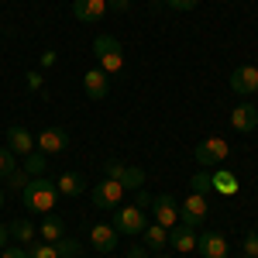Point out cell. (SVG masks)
<instances>
[{
    "instance_id": "obj_16",
    "label": "cell",
    "mask_w": 258,
    "mask_h": 258,
    "mask_svg": "<svg viewBox=\"0 0 258 258\" xmlns=\"http://www.w3.org/2000/svg\"><path fill=\"white\" fill-rule=\"evenodd\" d=\"M90 182L80 176V172H62L55 179V189H59V197H83V189H86Z\"/></svg>"
},
{
    "instance_id": "obj_20",
    "label": "cell",
    "mask_w": 258,
    "mask_h": 258,
    "mask_svg": "<svg viewBox=\"0 0 258 258\" xmlns=\"http://www.w3.org/2000/svg\"><path fill=\"white\" fill-rule=\"evenodd\" d=\"M7 231H11V238H14V241H24V244H31V241H35V234H38V231H35V224H31L28 217H18L11 227H7Z\"/></svg>"
},
{
    "instance_id": "obj_21",
    "label": "cell",
    "mask_w": 258,
    "mask_h": 258,
    "mask_svg": "<svg viewBox=\"0 0 258 258\" xmlns=\"http://www.w3.org/2000/svg\"><path fill=\"white\" fill-rule=\"evenodd\" d=\"M45 165H48V155H45V152H28V155H24V172L31 179L45 176Z\"/></svg>"
},
{
    "instance_id": "obj_11",
    "label": "cell",
    "mask_w": 258,
    "mask_h": 258,
    "mask_svg": "<svg viewBox=\"0 0 258 258\" xmlns=\"http://www.w3.org/2000/svg\"><path fill=\"white\" fill-rule=\"evenodd\" d=\"M73 14L83 24H97L107 14V0H73Z\"/></svg>"
},
{
    "instance_id": "obj_15",
    "label": "cell",
    "mask_w": 258,
    "mask_h": 258,
    "mask_svg": "<svg viewBox=\"0 0 258 258\" xmlns=\"http://www.w3.org/2000/svg\"><path fill=\"white\" fill-rule=\"evenodd\" d=\"M197 251L203 258H227V241L224 234H203L197 238Z\"/></svg>"
},
{
    "instance_id": "obj_32",
    "label": "cell",
    "mask_w": 258,
    "mask_h": 258,
    "mask_svg": "<svg viewBox=\"0 0 258 258\" xmlns=\"http://www.w3.org/2000/svg\"><path fill=\"white\" fill-rule=\"evenodd\" d=\"M103 172H107V179H117V182H120V176H124V165H120V162H114V159H107Z\"/></svg>"
},
{
    "instance_id": "obj_1",
    "label": "cell",
    "mask_w": 258,
    "mask_h": 258,
    "mask_svg": "<svg viewBox=\"0 0 258 258\" xmlns=\"http://www.w3.org/2000/svg\"><path fill=\"white\" fill-rule=\"evenodd\" d=\"M21 203H24V210L28 214H52L55 210V197H59V189H55V182L52 179H45V176H35V179H28V186L18 193Z\"/></svg>"
},
{
    "instance_id": "obj_28",
    "label": "cell",
    "mask_w": 258,
    "mask_h": 258,
    "mask_svg": "<svg viewBox=\"0 0 258 258\" xmlns=\"http://www.w3.org/2000/svg\"><path fill=\"white\" fill-rule=\"evenodd\" d=\"M55 251H59V258H76L80 255V241L62 238V241H55Z\"/></svg>"
},
{
    "instance_id": "obj_12",
    "label": "cell",
    "mask_w": 258,
    "mask_h": 258,
    "mask_svg": "<svg viewBox=\"0 0 258 258\" xmlns=\"http://www.w3.org/2000/svg\"><path fill=\"white\" fill-rule=\"evenodd\" d=\"M4 135H7V148H11L18 159H24L28 152H35V138H31L28 127H18V124H14V127H7Z\"/></svg>"
},
{
    "instance_id": "obj_25",
    "label": "cell",
    "mask_w": 258,
    "mask_h": 258,
    "mask_svg": "<svg viewBox=\"0 0 258 258\" xmlns=\"http://www.w3.org/2000/svg\"><path fill=\"white\" fill-rule=\"evenodd\" d=\"M100 69H103L107 76H117L120 69H124V52H114V55H103V59H100Z\"/></svg>"
},
{
    "instance_id": "obj_24",
    "label": "cell",
    "mask_w": 258,
    "mask_h": 258,
    "mask_svg": "<svg viewBox=\"0 0 258 258\" xmlns=\"http://www.w3.org/2000/svg\"><path fill=\"white\" fill-rule=\"evenodd\" d=\"M28 258H59V251H55V244H48V241H31V244H28Z\"/></svg>"
},
{
    "instance_id": "obj_3",
    "label": "cell",
    "mask_w": 258,
    "mask_h": 258,
    "mask_svg": "<svg viewBox=\"0 0 258 258\" xmlns=\"http://www.w3.org/2000/svg\"><path fill=\"white\" fill-rule=\"evenodd\" d=\"M124 193H127V189L120 186L117 179H103V182H97V186H90V200H93L97 210H117Z\"/></svg>"
},
{
    "instance_id": "obj_22",
    "label": "cell",
    "mask_w": 258,
    "mask_h": 258,
    "mask_svg": "<svg viewBox=\"0 0 258 258\" xmlns=\"http://www.w3.org/2000/svg\"><path fill=\"white\" fill-rule=\"evenodd\" d=\"M114 52H120V41L114 38V35H100V38L93 41V55H97V62L103 59V55H114Z\"/></svg>"
},
{
    "instance_id": "obj_6",
    "label": "cell",
    "mask_w": 258,
    "mask_h": 258,
    "mask_svg": "<svg viewBox=\"0 0 258 258\" xmlns=\"http://www.w3.org/2000/svg\"><path fill=\"white\" fill-rule=\"evenodd\" d=\"M152 214H155V224L162 227H176L179 224V203L172 193H162V197L152 200Z\"/></svg>"
},
{
    "instance_id": "obj_35",
    "label": "cell",
    "mask_w": 258,
    "mask_h": 258,
    "mask_svg": "<svg viewBox=\"0 0 258 258\" xmlns=\"http://www.w3.org/2000/svg\"><path fill=\"white\" fill-rule=\"evenodd\" d=\"M127 258H152V255H148V248H145V244H135V248L127 251Z\"/></svg>"
},
{
    "instance_id": "obj_14",
    "label": "cell",
    "mask_w": 258,
    "mask_h": 258,
    "mask_svg": "<svg viewBox=\"0 0 258 258\" xmlns=\"http://www.w3.org/2000/svg\"><path fill=\"white\" fill-rule=\"evenodd\" d=\"M169 248H176V251H193V248H197V227H186V224L169 227Z\"/></svg>"
},
{
    "instance_id": "obj_5",
    "label": "cell",
    "mask_w": 258,
    "mask_h": 258,
    "mask_svg": "<svg viewBox=\"0 0 258 258\" xmlns=\"http://www.w3.org/2000/svg\"><path fill=\"white\" fill-rule=\"evenodd\" d=\"M231 155V148H227V141L224 138H203L197 145V152H193V159L203 165V169H214V165H224V159Z\"/></svg>"
},
{
    "instance_id": "obj_17",
    "label": "cell",
    "mask_w": 258,
    "mask_h": 258,
    "mask_svg": "<svg viewBox=\"0 0 258 258\" xmlns=\"http://www.w3.org/2000/svg\"><path fill=\"white\" fill-rule=\"evenodd\" d=\"M141 238H145V248L148 251H165V244H169V227H162V224H148L145 231H141Z\"/></svg>"
},
{
    "instance_id": "obj_37",
    "label": "cell",
    "mask_w": 258,
    "mask_h": 258,
    "mask_svg": "<svg viewBox=\"0 0 258 258\" xmlns=\"http://www.w3.org/2000/svg\"><path fill=\"white\" fill-rule=\"evenodd\" d=\"M107 7H114V11H127L131 0H107Z\"/></svg>"
},
{
    "instance_id": "obj_39",
    "label": "cell",
    "mask_w": 258,
    "mask_h": 258,
    "mask_svg": "<svg viewBox=\"0 0 258 258\" xmlns=\"http://www.w3.org/2000/svg\"><path fill=\"white\" fill-rule=\"evenodd\" d=\"M0 207H4V189H0Z\"/></svg>"
},
{
    "instance_id": "obj_33",
    "label": "cell",
    "mask_w": 258,
    "mask_h": 258,
    "mask_svg": "<svg viewBox=\"0 0 258 258\" xmlns=\"http://www.w3.org/2000/svg\"><path fill=\"white\" fill-rule=\"evenodd\" d=\"M152 193H145V189H135V207H138V210H145V207H152Z\"/></svg>"
},
{
    "instance_id": "obj_41",
    "label": "cell",
    "mask_w": 258,
    "mask_h": 258,
    "mask_svg": "<svg viewBox=\"0 0 258 258\" xmlns=\"http://www.w3.org/2000/svg\"><path fill=\"white\" fill-rule=\"evenodd\" d=\"M255 234H258V224H255Z\"/></svg>"
},
{
    "instance_id": "obj_9",
    "label": "cell",
    "mask_w": 258,
    "mask_h": 258,
    "mask_svg": "<svg viewBox=\"0 0 258 258\" xmlns=\"http://www.w3.org/2000/svg\"><path fill=\"white\" fill-rule=\"evenodd\" d=\"M35 145H38V152H45V155H59V152L69 148V135L62 127H45L38 138H35Z\"/></svg>"
},
{
    "instance_id": "obj_2",
    "label": "cell",
    "mask_w": 258,
    "mask_h": 258,
    "mask_svg": "<svg viewBox=\"0 0 258 258\" xmlns=\"http://www.w3.org/2000/svg\"><path fill=\"white\" fill-rule=\"evenodd\" d=\"M145 227H148V217H145V210H138L135 203L114 210V231H117V234H124V238H138Z\"/></svg>"
},
{
    "instance_id": "obj_19",
    "label": "cell",
    "mask_w": 258,
    "mask_h": 258,
    "mask_svg": "<svg viewBox=\"0 0 258 258\" xmlns=\"http://www.w3.org/2000/svg\"><path fill=\"white\" fill-rule=\"evenodd\" d=\"M210 182H214V189H217V193H224V197H234V193H238V176H234V172H227V169L214 172V176H210Z\"/></svg>"
},
{
    "instance_id": "obj_34",
    "label": "cell",
    "mask_w": 258,
    "mask_h": 258,
    "mask_svg": "<svg viewBox=\"0 0 258 258\" xmlns=\"http://www.w3.org/2000/svg\"><path fill=\"white\" fill-rule=\"evenodd\" d=\"M165 4H169L172 11H193V7H197V0H165Z\"/></svg>"
},
{
    "instance_id": "obj_8",
    "label": "cell",
    "mask_w": 258,
    "mask_h": 258,
    "mask_svg": "<svg viewBox=\"0 0 258 258\" xmlns=\"http://www.w3.org/2000/svg\"><path fill=\"white\" fill-rule=\"evenodd\" d=\"M83 93L90 100H107L110 97V76H107L103 69H90V73L83 76Z\"/></svg>"
},
{
    "instance_id": "obj_26",
    "label": "cell",
    "mask_w": 258,
    "mask_h": 258,
    "mask_svg": "<svg viewBox=\"0 0 258 258\" xmlns=\"http://www.w3.org/2000/svg\"><path fill=\"white\" fill-rule=\"evenodd\" d=\"M28 172H24V169H14V172H11V176H4L0 179V182H4V186H7V189H14V193H21V189H24V186H28Z\"/></svg>"
},
{
    "instance_id": "obj_23",
    "label": "cell",
    "mask_w": 258,
    "mask_h": 258,
    "mask_svg": "<svg viewBox=\"0 0 258 258\" xmlns=\"http://www.w3.org/2000/svg\"><path fill=\"white\" fill-rule=\"evenodd\" d=\"M120 186H124V189H141V186H145V169H138V165H124Z\"/></svg>"
},
{
    "instance_id": "obj_10",
    "label": "cell",
    "mask_w": 258,
    "mask_h": 258,
    "mask_svg": "<svg viewBox=\"0 0 258 258\" xmlns=\"http://www.w3.org/2000/svg\"><path fill=\"white\" fill-rule=\"evenodd\" d=\"M117 231H114V224H93L90 227V244L97 248L100 255H110L114 248H117Z\"/></svg>"
},
{
    "instance_id": "obj_18",
    "label": "cell",
    "mask_w": 258,
    "mask_h": 258,
    "mask_svg": "<svg viewBox=\"0 0 258 258\" xmlns=\"http://www.w3.org/2000/svg\"><path fill=\"white\" fill-rule=\"evenodd\" d=\"M41 238L48 241V244H55V241L66 238V224H62V217L45 214V217H41Z\"/></svg>"
},
{
    "instance_id": "obj_30",
    "label": "cell",
    "mask_w": 258,
    "mask_h": 258,
    "mask_svg": "<svg viewBox=\"0 0 258 258\" xmlns=\"http://www.w3.org/2000/svg\"><path fill=\"white\" fill-rule=\"evenodd\" d=\"M241 251H244V258H258V234H255V231H251V234H244Z\"/></svg>"
},
{
    "instance_id": "obj_40",
    "label": "cell",
    "mask_w": 258,
    "mask_h": 258,
    "mask_svg": "<svg viewBox=\"0 0 258 258\" xmlns=\"http://www.w3.org/2000/svg\"><path fill=\"white\" fill-rule=\"evenodd\" d=\"M155 258H172V255H155Z\"/></svg>"
},
{
    "instance_id": "obj_36",
    "label": "cell",
    "mask_w": 258,
    "mask_h": 258,
    "mask_svg": "<svg viewBox=\"0 0 258 258\" xmlns=\"http://www.w3.org/2000/svg\"><path fill=\"white\" fill-rule=\"evenodd\" d=\"M28 90H41V73H28Z\"/></svg>"
},
{
    "instance_id": "obj_38",
    "label": "cell",
    "mask_w": 258,
    "mask_h": 258,
    "mask_svg": "<svg viewBox=\"0 0 258 258\" xmlns=\"http://www.w3.org/2000/svg\"><path fill=\"white\" fill-rule=\"evenodd\" d=\"M7 238H11V231H7V227H4V224H0V248H4V244H7Z\"/></svg>"
},
{
    "instance_id": "obj_4",
    "label": "cell",
    "mask_w": 258,
    "mask_h": 258,
    "mask_svg": "<svg viewBox=\"0 0 258 258\" xmlns=\"http://www.w3.org/2000/svg\"><path fill=\"white\" fill-rule=\"evenodd\" d=\"M207 217H210V200L203 197V193H189V197L182 200V207H179V224L200 227Z\"/></svg>"
},
{
    "instance_id": "obj_31",
    "label": "cell",
    "mask_w": 258,
    "mask_h": 258,
    "mask_svg": "<svg viewBox=\"0 0 258 258\" xmlns=\"http://www.w3.org/2000/svg\"><path fill=\"white\" fill-rule=\"evenodd\" d=\"M0 258H28V248H18V244H4V248H0Z\"/></svg>"
},
{
    "instance_id": "obj_13",
    "label": "cell",
    "mask_w": 258,
    "mask_h": 258,
    "mask_svg": "<svg viewBox=\"0 0 258 258\" xmlns=\"http://www.w3.org/2000/svg\"><path fill=\"white\" fill-rule=\"evenodd\" d=\"M231 127H234V131H241V135L255 131V127H258V110H255V103H238V107L231 110Z\"/></svg>"
},
{
    "instance_id": "obj_27",
    "label": "cell",
    "mask_w": 258,
    "mask_h": 258,
    "mask_svg": "<svg viewBox=\"0 0 258 258\" xmlns=\"http://www.w3.org/2000/svg\"><path fill=\"white\" fill-rule=\"evenodd\" d=\"M14 169H18V155H14L11 148H0V179L11 176Z\"/></svg>"
},
{
    "instance_id": "obj_7",
    "label": "cell",
    "mask_w": 258,
    "mask_h": 258,
    "mask_svg": "<svg viewBox=\"0 0 258 258\" xmlns=\"http://www.w3.org/2000/svg\"><path fill=\"white\" fill-rule=\"evenodd\" d=\"M231 90L241 93V97L258 93V66H238V69L231 73Z\"/></svg>"
},
{
    "instance_id": "obj_29",
    "label": "cell",
    "mask_w": 258,
    "mask_h": 258,
    "mask_svg": "<svg viewBox=\"0 0 258 258\" xmlns=\"http://www.w3.org/2000/svg\"><path fill=\"white\" fill-rule=\"evenodd\" d=\"M210 189H214V182H210V172H207V169H203V172H197V176H193V193H203V197H207Z\"/></svg>"
}]
</instances>
